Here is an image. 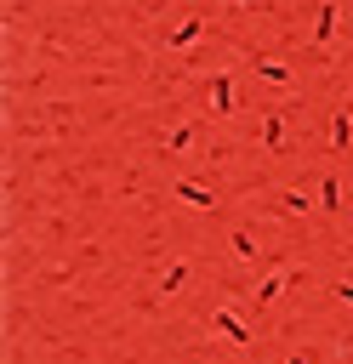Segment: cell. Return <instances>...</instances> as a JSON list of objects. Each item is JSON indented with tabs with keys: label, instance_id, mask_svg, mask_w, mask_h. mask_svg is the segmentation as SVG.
<instances>
[{
	"label": "cell",
	"instance_id": "obj_7",
	"mask_svg": "<svg viewBox=\"0 0 353 364\" xmlns=\"http://www.w3.org/2000/svg\"><path fill=\"white\" fill-rule=\"evenodd\" d=\"M251 74H262L268 85H290V80H296V68H285V63H273V57H256V51H251Z\"/></svg>",
	"mask_w": 353,
	"mask_h": 364
},
{
	"label": "cell",
	"instance_id": "obj_14",
	"mask_svg": "<svg viewBox=\"0 0 353 364\" xmlns=\"http://www.w3.org/2000/svg\"><path fill=\"white\" fill-rule=\"evenodd\" d=\"M182 279H188V262H171V267H165V279H159V290H165V296H176V290H182Z\"/></svg>",
	"mask_w": 353,
	"mask_h": 364
},
{
	"label": "cell",
	"instance_id": "obj_9",
	"mask_svg": "<svg viewBox=\"0 0 353 364\" xmlns=\"http://www.w3.org/2000/svg\"><path fill=\"white\" fill-rule=\"evenodd\" d=\"M319 210H325V216H342V176H336V171L319 176Z\"/></svg>",
	"mask_w": 353,
	"mask_h": 364
},
{
	"label": "cell",
	"instance_id": "obj_10",
	"mask_svg": "<svg viewBox=\"0 0 353 364\" xmlns=\"http://www.w3.org/2000/svg\"><path fill=\"white\" fill-rule=\"evenodd\" d=\"M211 324H216V330H222L228 341H251V324H245V318H239L233 307H216V313H211Z\"/></svg>",
	"mask_w": 353,
	"mask_h": 364
},
{
	"label": "cell",
	"instance_id": "obj_16",
	"mask_svg": "<svg viewBox=\"0 0 353 364\" xmlns=\"http://www.w3.org/2000/svg\"><path fill=\"white\" fill-rule=\"evenodd\" d=\"M285 364H307V353H296V358H285Z\"/></svg>",
	"mask_w": 353,
	"mask_h": 364
},
{
	"label": "cell",
	"instance_id": "obj_6",
	"mask_svg": "<svg viewBox=\"0 0 353 364\" xmlns=\"http://www.w3.org/2000/svg\"><path fill=\"white\" fill-rule=\"evenodd\" d=\"M199 28H205V17H182V23L165 34V51H188V46L199 40Z\"/></svg>",
	"mask_w": 353,
	"mask_h": 364
},
{
	"label": "cell",
	"instance_id": "obj_15",
	"mask_svg": "<svg viewBox=\"0 0 353 364\" xmlns=\"http://www.w3.org/2000/svg\"><path fill=\"white\" fill-rule=\"evenodd\" d=\"M336 290H342V301H353V279H347V284H336Z\"/></svg>",
	"mask_w": 353,
	"mask_h": 364
},
{
	"label": "cell",
	"instance_id": "obj_11",
	"mask_svg": "<svg viewBox=\"0 0 353 364\" xmlns=\"http://www.w3.org/2000/svg\"><path fill=\"white\" fill-rule=\"evenodd\" d=\"M319 205V193H302V188H279V210L285 216H307Z\"/></svg>",
	"mask_w": 353,
	"mask_h": 364
},
{
	"label": "cell",
	"instance_id": "obj_3",
	"mask_svg": "<svg viewBox=\"0 0 353 364\" xmlns=\"http://www.w3.org/2000/svg\"><path fill=\"white\" fill-rule=\"evenodd\" d=\"M171 193H176L182 205H194V210H216V193H211V182H199V176H176Z\"/></svg>",
	"mask_w": 353,
	"mask_h": 364
},
{
	"label": "cell",
	"instance_id": "obj_13",
	"mask_svg": "<svg viewBox=\"0 0 353 364\" xmlns=\"http://www.w3.org/2000/svg\"><path fill=\"white\" fill-rule=\"evenodd\" d=\"M228 245H233V256H245V262H251V256L262 250V245L251 239V228H233V233H228Z\"/></svg>",
	"mask_w": 353,
	"mask_h": 364
},
{
	"label": "cell",
	"instance_id": "obj_17",
	"mask_svg": "<svg viewBox=\"0 0 353 364\" xmlns=\"http://www.w3.org/2000/svg\"><path fill=\"white\" fill-rule=\"evenodd\" d=\"M233 6H256V0H233Z\"/></svg>",
	"mask_w": 353,
	"mask_h": 364
},
{
	"label": "cell",
	"instance_id": "obj_12",
	"mask_svg": "<svg viewBox=\"0 0 353 364\" xmlns=\"http://www.w3.org/2000/svg\"><path fill=\"white\" fill-rule=\"evenodd\" d=\"M290 279H296V273H290V267H273V273H268V279H262V284H256V307H268V301H273V296H279V290H285V284H290Z\"/></svg>",
	"mask_w": 353,
	"mask_h": 364
},
{
	"label": "cell",
	"instance_id": "obj_1",
	"mask_svg": "<svg viewBox=\"0 0 353 364\" xmlns=\"http://www.w3.org/2000/svg\"><path fill=\"white\" fill-rule=\"evenodd\" d=\"M205 108H211V119H228V114L239 108L233 74H228V68H211V74H205Z\"/></svg>",
	"mask_w": 353,
	"mask_h": 364
},
{
	"label": "cell",
	"instance_id": "obj_4",
	"mask_svg": "<svg viewBox=\"0 0 353 364\" xmlns=\"http://www.w3.org/2000/svg\"><path fill=\"white\" fill-rule=\"evenodd\" d=\"M347 148H353V102L330 114V154H347Z\"/></svg>",
	"mask_w": 353,
	"mask_h": 364
},
{
	"label": "cell",
	"instance_id": "obj_5",
	"mask_svg": "<svg viewBox=\"0 0 353 364\" xmlns=\"http://www.w3.org/2000/svg\"><path fill=\"white\" fill-rule=\"evenodd\" d=\"M256 142H262V154H285V108H273V114L262 119Z\"/></svg>",
	"mask_w": 353,
	"mask_h": 364
},
{
	"label": "cell",
	"instance_id": "obj_8",
	"mask_svg": "<svg viewBox=\"0 0 353 364\" xmlns=\"http://www.w3.org/2000/svg\"><path fill=\"white\" fill-rule=\"evenodd\" d=\"M194 136H199V125H194V119H182V125H171V131L159 136V148H165V154H188V148H194Z\"/></svg>",
	"mask_w": 353,
	"mask_h": 364
},
{
	"label": "cell",
	"instance_id": "obj_2",
	"mask_svg": "<svg viewBox=\"0 0 353 364\" xmlns=\"http://www.w3.org/2000/svg\"><path fill=\"white\" fill-rule=\"evenodd\" d=\"M336 23H342V6H336V0H319V11H313V34H307V51H313V57L336 40Z\"/></svg>",
	"mask_w": 353,
	"mask_h": 364
}]
</instances>
